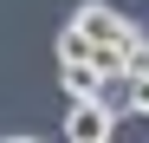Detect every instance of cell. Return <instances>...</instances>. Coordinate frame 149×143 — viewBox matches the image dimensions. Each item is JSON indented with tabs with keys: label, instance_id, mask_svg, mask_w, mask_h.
Instances as JSON below:
<instances>
[{
	"label": "cell",
	"instance_id": "cell-1",
	"mask_svg": "<svg viewBox=\"0 0 149 143\" xmlns=\"http://www.w3.org/2000/svg\"><path fill=\"white\" fill-rule=\"evenodd\" d=\"M71 26H78L91 46H123V39L136 33V26H130V20H123L117 7H104V0H84V7L71 13Z\"/></svg>",
	"mask_w": 149,
	"mask_h": 143
},
{
	"label": "cell",
	"instance_id": "cell-2",
	"mask_svg": "<svg viewBox=\"0 0 149 143\" xmlns=\"http://www.w3.org/2000/svg\"><path fill=\"white\" fill-rule=\"evenodd\" d=\"M117 137V117L97 104V98H71L65 111V143H110Z\"/></svg>",
	"mask_w": 149,
	"mask_h": 143
},
{
	"label": "cell",
	"instance_id": "cell-3",
	"mask_svg": "<svg viewBox=\"0 0 149 143\" xmlns=\"http://www.w3.org/2000/svg\"><path fill=\"white\" fill-rule=\"evenodd\" d=\"M97 104H104L110 117H136V78L130 72H110V78L97 85Z\"/></svg>",
	"mask_w": 149,
	"mask_h": 143
},
{
	"label": "cell",
	"instance_id": "cell-4",
	"mask_svg": "<svg viewBox=\"0 0 149 143\" xmlns=\"http://www.w3.org/2000/svg\"><path fill=\"white\" fill-rule=\"evenodd\" d=\"M58 85L71 91V98H97V85H104V72H97V65H58Z\"/></svg>",
	"mask_w": 149,
	"mask_h": 143
},
{
	"label": "cell",
	"instance_id": "cell-5",
	"mask_svg": "<svg viewBox=\"0 0 149 143\" xmlns=\"http://www.w3.org/2000/svg\"><path fill=\"white\" fill-rule=\"evenodd\" d=\"M78 59L91 65V39H84L78 26H65V33H58V65H78Z\"/></svg>",
	"mask_w": 149,
	"mask_h": 143
},
{
	"label": "cell",
	"instance_id": "cell-6",
	"mask_svg": "<svg viewBox=\"0 0 149 143\" xmlns=\"http://www.w3.org/2000/svg\"><path fill=\"white\" fill-rule=\"evenodd\" d=\"M123 72L149 78V39H143V33H130V39H123Z\"/></svg>",
	"mask_w": 149,
	"mask_h": 143
},
{
	"label": "cell",
	"instance_id": "cell-7",
	"mask_svg": "<svg viewBox=\"0 0 149 143\" xmlns=\"http://www.w3.org/2000/svg\"><path fill=\"white\" fill-rule=\"evenodd\" d=\"M136 78V72H130ZM136 117H149V78H136Z\"/></svg>",
	"mask_w": 149,
	"mask_h": 143
},
{
	"label": "cell",
	"instance_id": "cell-8",
	"mask_svg": "<svg viewBox=\"0 0 149 143\" xmlns=\"http://www.w3.org/2000/svg\"><path fill=\"white\" fill-rule=\"evenodd\" d=\"M0 143H39V137H0Z\"/></svg>",
	"mask_w": 149,
	"mask_h": 143
}]
</instances>
